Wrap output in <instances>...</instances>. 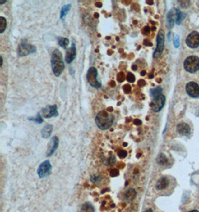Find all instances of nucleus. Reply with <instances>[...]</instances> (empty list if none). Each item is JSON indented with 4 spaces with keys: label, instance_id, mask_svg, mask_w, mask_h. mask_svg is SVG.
Returning a JSON list of instances; mask_svg holds the SVG:
<instances>
[{
    "label": "nucleus",
    "instance_id": "nucleus-2",
    "mask_svg": "<svg viewBox=\"0 0 199 212\" xmlns=\"http://www.w3.org/2000/svg\"><path fill=\"white\" fill-rule=\"evenodd\" d=\"M95 124L99 129H108L112 126L114 121V116L109 115L107 111H101L97 114L95 119Z\"/></svg>",
    "mask_w": 199,
    "mask_h": 212
},
{
    "label": "nucleus",
    "instance_id": "nucleus-18",
    "mask_svg": "<svg viewBox=\"0 0 199 212\" xmlns=\"http://www.w3.org/2000/svg\"><path fill=\"white\" fill-rule=\"evenodd\" d=\"M137 192L134 188H130L129 190L126 191L125 194V198L126 199L127 201H132L136 197Z\"/></svg>",
    "mask_w": 199,
    "mask_h": 212
},
{
    "label": "nucleus",
    "instance_id": "nucleus-9",
    "mask_svg": "<svg viewBox=\"0 0 199 212\" xmlns=\"http://www.w3.org/2000/svg\"><path fill=\"white\" fill-rule=\"evenodd\" d=\"M51 172H52V165H51L49 161L48 160L44 161V162L41 163L37 169V174L41 179L49 176Z\"/></svg>",
    "mask_w": 199,
    "mask_h": 212
},
{
    "label": "nucleus",
    "instance_id": "nucleus-46",
    "mask_svg": "<svg viewBox=\"0 0 199 212\" xmlns=\"http://www.w3.org/2000/svg\"><path fill=\"white\" fill-rule=\"evenodd\" d=\"M113 109L112 107H109L108 109V111H110V112H112L113 111Z\"/></svg>",
    "mask_w": 199,
    "mask_h": 212
},
{
    "label": "nucleus",
    "instance_id": "nucleus-12",
    "mask_svg": "<svg viewBox=\"0 0 199 212\" xmlns=\"http://www.w3.org/2000/svg\"><path fill=\"white\" fill-rule=\"evenodd\" d=\"M186 91L190 97L194 98L199 97V85L195 82H189L186 86Z\"/></svg>",
    "mask_w": 199,
    "mask_h": 212
},
{
    "label": "nucleus",
    "instance_id": "nucleus-36",
    "mask_svg": "<svg viewBox=\"0 0 199 212\" xmlns=\"http://www.w3.org/2000/svg\"><path fill=\"white\" fill-rule=\"evenodd\" d=\"M134 124L135 125H137V126H140V125L142 124V121L140 119H134Z\"/></svg>",
    "mask_w": 199,
    "mask_h": 212
},
{
    "label": "nucleus",
    "instance_id": "nucleus-38",
    "mask_svg": "<svg viewBox=\"0 0 199 212\" xmlns=\"http://www.w3.org/2000/svg\"><path fill=\"white\" fill-rule=\"evenodd\" d=\"M95 6L98 7H101V6H102V4H101V2H96L95 3Z\"/></svg>",
    "mask_w": 199,
    "mask_h": 212
},
{
    "label": "nucleus",
    "instance_id": "nucleus-3",
    "mask_svg": "<svg viewBox=\"0 0 199 212\" xmlns=\"http://www.w3.org/2000/svg\"><path fill=\"white\" fill-rule=\"evenodd\" d=\"M184 18L185 14H183L181 11L178 10L177 8L172 9V10L169 11L168 14H167V22H168V25L170 28L173 27L174 22H175L177 25H180Z\"/></svg>",
    "mask_w": 199,
    "mask_h": 212
},
{
    "label": "nucleus",
    "instance_id": "nucleus-23",
    "mask_svg": "<svg viewBox=\"0 0 199 212\" xmlns=\"http://www.w3.org/2000/svg\"><path fill=\"white\" fill-rule=\"evenodd\" d=\"M157 162L160 165H165L168 163V159L163 153H160L158 155L157 158Z\"/></svg>",
    "mask_w": 199,
    "mask_h": 212
},
{
    "label": "nucleus",
    "instance_id": "nucleus-43",
    "mask_svg": "<svg viewBox=\"0 0 199 212\" xmlns=\"http://www.w3.org/2000/svg\"><path fill=\"white\" fill-rule=\"evenodd\" d=\"M0 58H1V64H0V67H2L3 64V59H2V57H0Z\"/></svg>",
    "mask_w": 199,
    "mask_h": 212
},
{
    "label": "nucleus",
    "instance_id": "nucleus-11",
    "mask_svg": "<svg viewBox=\"0 0 199 212\" xmlns=\"http://www.w3.org/2000/svg\"><path fill=\"white\" fill-rule=\"evenodd\" d=\"M186 43L191 48H198L199 46V33L197 31L191 32L187 37Z\"/></svg>",
    "mask_w": 199,
    "mask_h": 212
},
{
    "label": "nucleus",
    "instance_id": "nucleus-31",
    "mask_svg": "<svg viewBox=\"0 0 199 212\" xmlns=\"http://www.w3.org/2000/svg\"><path fill=\"white\" fill-rule=\"evenodd\" d=\"M110 176H112V177H116V176H118L119 175V170L118 169H113L110 173Z\"/></svg>",
    "mask_w": 199,
    "mask_h": 212
},
{
    "label": "nucleus",
    "instance_id": "nucleus-32",
    "mask_svg": "<svg viewBox=\"0 0 199 212\" xmlns=\"http://www.w3.org/2000/svg\"><path fill=\"white\" fill-rule=\"evenodd\" d=\"M101 180V178L99 177V176H92L90 177V181L92 183H98Z\"/></svg>",
    "mask_w": 199,
    "mask_h": 212
},
{
    "label": "nucleus",
    "instance_id": "nucleus-33",
    "mask_svg": "<svg viewBox=\"0 0 199 212\" xmlns=\"http://www.w3.org/2000/svg\"><path fill=\"white\" fill-rule=\"evenodd\" d=\"M115 162H116V159H115V157L113 156L108 159V163L109 165H114V163Z\"/></svg>",
    "mask_w": 199,
    "mask_h": 212
},
{
    "label": "nucleus",
    "instance_id": "nucleus-30",
    "mask_svg": "<svg viewBox=\"0 0 199 212\" xmlns=\"http://www.w3.org/2000/svg\"><path fill=\"white\" fill-rule=\"evenodd\" d=\"M123 91L126 94H129L131 92V86L129 84H125L123 86Z\"/></svg>",
    "mask_w": 199,
    "mask_h": 212
},
{
    "label": "nucleus",
    "instance_id": "nucleus-16",
    "mask_svg": "<svg viewBox=\"0 0 199 212\" xmlns=\"http://www.w3.org/2000/svg\"><path fill=\"white\" fill-rule=\"evenodd\" d=\"M169 183V181L168 178L166 177V176H163L157 182L156 188L157 190H163V189L166 188L168 187Z\"/></svg>",
    "mask_w": 199,
    "mask_h": 212
},
{
    "label": "nucleus",
    "instance_id": "nucleus-19",
    "mask_svg": "<svg viewBox=\"0 0 199 212\" xmlns=\"http://www.w3.org/2000/svg\"><path fill=\"white\" fill-rule=\"evenodd\" d=\"M71 7H72V5H71V4H68V5H63V7L61 8V15H60V18H61V20H63V18L67 16V14H68L69 10H70Z\"/></svg>",
    "mask_w": 199,
    "mask_h": 212
},
{
    "label": "nucleus",
    "instance_id": "nucleus-4",
    "mask_svg": "<svg viewBox=\"0 0 199 212\" xmlns=\"http://www.w3.org/2000/svg\"><path fill=\"white\" fill-rule=\"evenodd\" d=\"M185 70L189 73H194L199 69V57L197 56H189L183 63Z\"/></svg>",
    "mask_w": 199,
    "mask_h": 212
},
{
    "label": "nucleus",
    "instance_id": "nucleus-6",
    "mask_svg": "<svg viewBox=\"0 0 199 212\" xmlns=\"http://www.w3.org/2000/svg\"><path fill=\"white\" fill-rule=\"evenodd\" d=\"M36 51L37 48L35 46L29 44L27 41H23L18 47L17 53L19 57H25L29 54L35 53Z\"/></svg>",
    "mask_w": 199,
    "mask_h": 212
},
{
    "label": "nucleus",
    "instance_id": "nucleus-48",
    "mask_svg": "<svg viewBox=\"0 0 199 212\" xmlns=\"http://www.w3.org/2000/svg\"><path fill=\"white\" fill-rule=\"evenodd\" d=\"M157 83H160L161 82V78H157Z\"/></svg>",
    "mask_w": 199,
    "mask_h": 212
},
{
    "label": "nucleus",
    "instance_id": "nucleus-25",
    "mask_svg": "<svg viewBox=\"0 0 199 212\" xmlns=\"http://www.w3.org/2000/svg\"><path fill=\"white\" fill-rule=\"evenodd\" d=\"M29 120V121H32L34 122H36L37 124H41L44 121V120H43V116L41 115L40 113H38L37 114V115L36 117H31V118H29L28 119Z\"/></svg>",
    "mask_w": 199,
    "mask_h": 212
},
{
    "label": "nucleus",
    "instance_id": "nucleus-8",
    "mask_svg": "<svg viewBox=\"0 0 199 212\" xmlns=\"http://www.w3.org/2000/svg\"><path fill=\"white\" fill-rule=\"evenodd\" d=\"M165 103H166V97L164 95H160L152 100L150 104V107L154 112H160L164 106Z\"/></svg>",
    "mask_w": 199,
    "mask_h": 212
},
{
    "label": "nucleus",
    "instance_id": "nucleus-10",
    "mask_svg": "<svg viewBox=\"0 0 199 212\" xmlns=\"http://www.w3.org/2000/svg\"><path fill=\"white\" fill-rule=\"evenodd\" d=\"M41 115L46 119H50L52 117H57L58 116V108L56 105H49L46 107L42 109L41 110Z\"/></svg>",
    "mask_w": 199,
    "mask_h": 212
},
{
    "label": "nucleus",
    "instance_id": "nucleus-44",
    "mask_svg": "<svg viewBox=\"0 0 199 212\" xmlns=\"http://www.w3.org/2000/svg\"><path fill=\"white\" fill-rule=\"evenodd\" d=\"M7 1H0V5H3V4L6 3Z\"/></svg>",
    "mask_w": 199,
    "mask_h": 212
},
{
    "label": "nucleus",
    "instance_id": "nucleus-20",
    "mask_svg": "<svg viewBox=\"0 0 199 212\" xmlns=\"http://www.w3.org/2000/svg\"><path fill=\"white\" fill-rule=\"evenodd\" d=\"M58 41L60 46H61V48H64V49L67 48V46H68L69 44V39L64 38V37H58Z\"/></svg>",
    "mask_w": 199,
    "mask_h": 212
},
{
    "label": "nucleus",
    "instance_id": "nucleus-5",
    "mask_svg": "<svg viewBox=\"0 0 199 212\" xmlns=\"http://www.w3.org/2000/svg\"><path fill=\"white\" fill-rule=\"evenodd\" d=\"M87 80L90 85L95 89H99L101 83L98 80V71L95 67H90L87 73Z\"/></svg>",
    "mask_w": 199,
    "mask_h": 212
},
{
    "label": "nucleus",
    "instance_id": "nucleus-15",
    "mask_svg": "<svg viewBox=\"0 0 199 212\" xmlns=\"http://www.w3.org/2000/svg\"><path fill=\"white\" fill-rule=\"evenodd\" d=\"M177 131L179 134L183 135V136H188L190 134L191 129L188 124L182 122L177 126Z\"/></svg>",
    "mask_w": 199,
    "mask_h": 212
},
{
    "label": "nucleus",
    "instance_id": "nucleus-52",
    "mask_svg": "<svg viewBox=\"0 0 199 212\" xmlns=\"http://www.w3.org/2000/svg\"><path fill=\"white\" fill-rule=\"evenodd\" d=\"M155 29H156V27H153V29H152V30H153V31H155Z\"/></svg>",
    "mask_w": 199,
    "mask_h": 212
},
{
    "label": "nucleus",
    "instance_id": "nucleus-13",
    "mask_svg": "<svg viewBox=\"0 0 199 212\" xmlns=\"http://www.w3.org/2000/svg\"><path fill=\"white\" fill-rule=\"evenodd\" d=\"M58 145H59V139H58V137H52L48 144L47 151H46V156H52L54 153V152L57 151Z\"/></svg>",
    "mask_w": 199,
    "mask_h": 212
},
{
    "label": "nucleus",
    "instance_id": "nucleus-28",
    "mask_svg": "<svg viewBox=\"0 0 199 212\" xmlns=\"http://www.w3.org/2000/svg\"><path fill=\"white\" fill-rule=\"evenodd\" d=\"M125 79V75L123 72H119L117 75V80L120 83L123 82Z\"/></svg>",
    "mask_w": 199,
    "mask_h": 212
},
{
    "label": "nucleus",
    "instance_id": "nucleus-14",
    "mask_svg": "<svg viewBox=\"0 0 199 212\" xmlns=\"http://www.w3.org/2000/svg\"><path fill=\"white\" fill-rule=\"evenodd\" d=\"M76 57V46L75 43H72V46L68 48L66 52L65 61L67 63H71Z\"/></svg>",
    "mask_w": 199,
    "mask_h": 212
},
{
    "label": "nucleus",
    "instance_id": "nucleus-51",
    "mask_svg": "<svg viewBox=\"0 0 199 212\" xmlns=\"http://www.w3.org/2000/svg\"><path fill=\"white\" fill-rule=\"evenodd\" d=\"M123 145H124V146H127V143H124V144H123Z\"/></svg>",
    "mask_w": 199,
    "mask_h": 212
},
{
    "label": "nucleus",
    "instance_id": "nucleus-45",
    "mask_svg": "<svg viewBox=\"0 0 199 212\" xmlns=\"http://www.w3.org/2000/svg\"><path fill=\"white\" fill-rule=\"evenodd\" d=\"M94 17L95 18H99V14H97V13L94 14Z\"/></svg>",
    "mask_w": 199,
    "mask_h": 212
},
{
    "label": "nucleus",
    "instance_id": "nucleus-35",
    "mask_svg": "<svg viewBox=\"0 0 199 212\" xmlns=\"http://www.w3.org/2000/svg\"><path fill=\"white\" fill-rule=\"evenodd\" d=\"M138 86H140V87H142V86H146V81L144 80H140L138 81Z\"/></svg>",
    "mask_w": 199,
    "mask_h": 212
},
{
    "label": "nucleus",
    "instance_id": "nucleus-49",
    "mask_svg": "<svg viewBox=\"0 0 199 212\" xmlns=\"http://www.w3.org/2000/svg\"><path fill=\"white\" fill-rule=\"evenodd\" d=\"M153 77H154V76H153V74H150V76L149 77V78H153Z\"/></svg>",
    "mask_w": 199,
    "mask_h": 212
},
{
    "label": "nucleus",
    "instance_id": "nucleus-37",
    "mask_svg": "<svg viewBox=\"0 0 199 212\" xmlns=\"http://www.w3.org/2000/svg\"><path fill=\"white\" fill-rule=\"evenodd\" d=\"M143 44L145 45V46H152V43H150L149 41L147 40V39H146V40H144Z\"/></svg>",
    "mask_w": 199,
    "mask_h": 212
},
{
    "label": "nucleus",
    "instance_id": "nucleus-39",
    "mask_svg": "<svg viewBox=\"0 0 199 212\" xmlns=\"http://www.w3.org/2000/svg\"><path fill=\"white\" fill-rule=\"evenodd\" d=\"M140 74H141L142 76H145L146 74V72L145 70H144V71H142L141 73H140Z\"/></svg>",
    "mask_w": 199,
    "mask_h": 212
},
{
    "label": "nucleus",
    "instance_id": "nucleus-50",
    "mask_svg": "<svg viewBox=\"0 0 199 212\" xmlns=\"http://www.w3.org/2000/svg\"><path fill=\"white\" fill-rule=\"evenodd\" d=\"M189 212H198V211H196V210H194V211H189Z\"/></svg>",
    "mask_w": 199,
    "mask_h": 212
},
{
    "label": "nucleus",
    "instance_id": "nucleus-21",
    "mask_svg": "<svg viewBox=\"0 0 199 212\" xmlns=\"http://www.w3.org/2000/svg\"><path fill=\"white\" fill-rule=\"evenodd\" d=\"M162 92H163L162 88H161L160 86H157V87L151 89V91H150V94H151V96L155 98V97L159 96V95H162V94H161L162 93Z\"/></svg>",
    "mask_w": 199,
    "mask_h": 212
},
{
    "label": "nucleus",
    "instance_id": "nucleus-22",
    "mask_svg": "<svg viewBox=\"0 0 199 212\" xmlns=\"http://www.w3.org/2000/svg\"><path fill=\"white\" fill-rule=\"evenodd\" d=\"M81 212H95V209L89 202L84 203L81 209Z\"/></svg>",
    "mask_w": 199,
    "mask_h": 212
},
{
    "label": "nucleus",
    "instance_id": "nucleus-17",
    "mask_svg": "<svg viewBox=\"0 0 199 212\" xmlns=\"http://www.w3.org/2000/svg\"><path fill=\"white\" fill-rule=\"evenodd\" d=\"M52 130H53V126L52 124H46L41 131V136L44 138H48L52 134Z\"/></svg>",
    "mask_w": 199,
    "mask_h": 212
},
{
    "label": "nucleus",
    "instance_id": "nucleus-40",
    "mask_svg": "<svg viewBox=\"0 0 199 212\" xmlns=\"http://www.w3.org/2000/svg\"><path fill=\"white\" fill-rule=\"evenodd\" d=\"M110 86H111L112 87H113V86H116L115 82H114V81H113V80H112V81L110 82Z\"/></svg>",
    "mask_w": 199,
    "mask_h": 212
},
{
    "label": "nucleus",
    "instance_id": "nucleus-34",
    "mask_svg": "<svg viewBox=\"0 0 199 212\" xmlns=\"http://www.w3.org/2000/svg\"><path fill=\"white\" fill-rule=\"evenodd\" d=\"M150 31H151V29H150V27H149V26H146V27L143 28V29L142 30V34H143L147 35L150 33Z\"/></svg>",
    "mask_w": 199,
    "mask_h": 212
},
{
    "label": "nucleus",
    "instance_id": "nucleus-24",
    "mask_svg": "<svg viewBox=\"0 0 199 212\" xmlns=\"http://www.w3.org/2000/svg\"><path fill=\"white\" fill-rule=\"evenodd\" d=\"M7 27L6 19L3 16H0V33H3Z\"/></svg>",
    "mask_w": 199,
    "mask_h": 212
},
{
    "label": "nucleus",
    "instance_id": "nucleus-29",
    "mask_svg": "<svg viewBox=\"0 0 199 212\" xmlns=\"http://www.w3.org/2000/svg\"><path fill=\"white\" fill-rule=\"evenodd\" d=\"M118 156H119V158L121 159H124L125 158V157L127 156V153L126 151H124V150H121V151H119L118 152Z\"/></svg>",
    "mask_w": 199,
    "mask_h": 212
},
{
    "label": "nucleus",
    "instance_id": "nucleus-41",
    "mask_svg": "<svg viewBox=\"0 0 199 212\" xmlns=\"http://www.w3.org/2000/svg\"><path fill=\"white\" fill-rule=\"evenodd\" d=\"M132 69H133V70H134V71H136L137 69V65H133V66H132Z\"/></svg>",
    "mask_w": 199,
    "mask_h": 212
},
{
    "label": "nucleus",
    "instance_id": "nucleus-42",
    "mask_svg": "<svg viewBox=\"0 0 199 212\" xmlns=\"http://www.w3.org/2000/svg\"><path fill=\"white\" fill-rule=\"evenodd\" d=\"M146 3H149V5H153L154 2L153 1H146Z\"/></svg>",
    "mask_w": 199,
    "mask_h": 212
},
{
    "label": "nucleus",
    "instance_id": "nucleus-7",
    "mask_svg": "<svg viewBox=\"0 0 199 212\" xmlns=\"http://www.w3.org/2000/svg\"><path fill=\"white\" fill-rule=\"evenodd\" d=\"M164 42H165V36L164 31L163 30H160L157 36V47L155 53H154V58L159 57L163 54L164 50Z\"/></svg>",
    "mask_w": 199,
    "mask_h": 212
},
{
    "label": "nucleus",
    "instance_id": "nucleus-27",
    "mask_svg": "<svg viewBox=\"0 0 199 212\" xmlns=\"http://www.w3.org/2000/svg\"><path fill=\"white\" fill-rule=\"evenodd\" d=\"M135 79H136V78H135V76L134 75V74H132L131 72L127 73L126 80L129 82V83H134V82L135 81Z\"/></svg>",
    "mask_w": 199,
    "mask_h": 212
},
{
    "label": "nucleus",
    "instance_id": "nucleus-26",
    "mask_svg": "<svg viewBox=\"0 0 199 212\" xmlns=\"http://www.w3.org/2000/svg\"><path fill=\"white\" fill-rule=\"evenodd\" d=\"M173 43H174V47H175L176 48H179V46H180V39H179V36H178V34H174V35Z\"/></svg>",
    "mask_w": 199,
    "mask_h": 212
},
{
    "label": "nucleus",
    "instance_id": "nucleus-1",
    "mask_svg": "<svg viewBox=\"0 0 199 212\" xmlns=\"http://www.w3.org/2000/svg\"><path fill=\"white\" fill-rule=\"evenodd\" d=\"M51 63H52V69L54 74L56 77H59L63 72L65 65L61 52L58 49H54L52 52Z\"/></svg>",
    "mask_w": 199,
    "mask_h": 212
},
{
    "label": "nucleus",
    "instance_id": "nucleus-47",
    "mask_svg": "<svg viewBox=\"0 0 199 212\" xmlns=\"http://www.w3.org/2000/svg\"><path fill=\"white\" fill-rule=\"evenodd\" d=\"M145 212H153V211L151 209H147Z\"/></svg>",
    "mask_w": 199,
    "mask_h": 212
}]
</instances>
